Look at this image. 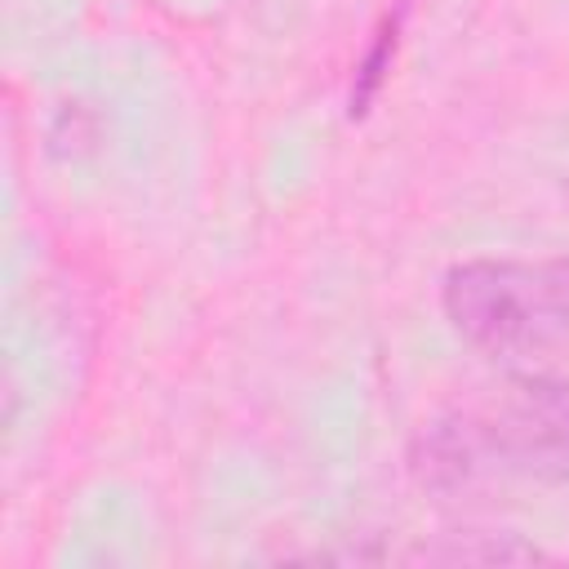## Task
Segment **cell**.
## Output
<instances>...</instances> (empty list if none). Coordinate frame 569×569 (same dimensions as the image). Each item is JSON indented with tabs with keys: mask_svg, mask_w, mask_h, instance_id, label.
I'll list each match as a JSON object with an SVG mask.
<instances>
[{
	"mask_svg": "<svg viewBox=\"0 0 569 569\" xmlns=\"http://www.w3.org/2000/svg\"><path fill=\"white\" fill-rule=\"evenodd\" d=\"M445 320L493 360H538L569 342V276L547 262L471 258L445 271Z\"/></svg>",
	"mask_w": 569,
	"mask_h": 569,
	"instance_id": "obj_1",
	"label": "cell"
},
{
	"mask_svg": "<svg viewBox=\"0 0 569 569\" xmlns=\"http://www.w3.org/2000/svg\"><path fill=\"white\" fill-rule=\"evenodd\" d=\"M511 471L569 480V382L556 373H516L485 405Z\"/></svg>",
	"mask_w": 569,
	"mask_h": 569,
	"instance_id": "obj_2",
	"label": "cell"
},
{
	"mask_svg": "<svg viewBox=\"0 0 569 569\" xmlns=\"http://www.w3.org/2000/svg\"><path fill=\"white\" fill-rule=\"evenodd\" d=\"M409 476L422 493L445 502L480 498L511 476L502 445L485 418V409H453L431 418L409 445Z\"/></svg>",
	"mask_w": 569,
	"mask_h": 569,
	"instance_id": "obj_3",
	"label": "cell"
},
{
	"mask_svg": "<svg viewBox=\"0 0 569 569\" xmlns=\"http://www.w3.org/2000/svg\"><path fill=\"white\" fill-rule=\"evenodd\" d=\"M409 560L418 565H538L547 556L511 529H445L418 542Z\"/></svg>",
	"mask_w": 569,
	"mask_h": 569,
	"instance_id": "obj_4",
	"label": "cell"
},
{
	"mask_svg": "<svg viewBox=\"0 0 569 569\" xmlns=\"http://www.w3.org/2000/svg\"><path fill=\"white\" fill-rule=\"evenodd\" d=\"M409 4H413V0H391V9L378 18V27H373V36H369L365 58L356 62V80H351V120L373 107V98H378V89H382V80H387V71H391L396 49H400V27H405V18H409Z\"/></svg>",
	"mask_w": 569,
	"mask_h": 569,
	"instance_id": "obj_5",
	"label": "cell"
}]
</instances>
